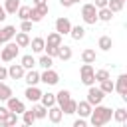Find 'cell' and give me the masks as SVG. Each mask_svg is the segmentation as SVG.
<instances>
[{
    "mask_svg": "<svg viewBox=\"0 0 127 127\" xmlns=\"http://www.w3.org/2000/svg\"><path fill=\"white\" fill-rule=\"evenodd\" d=\"M69 36H71L75 42L83 40V38H85V28H83V26H79V24H77V26H71V30H69Z\"/></svg>",
    "mask_w": 127,
    "mask_h": 127,
    "instance_id": "cell-23",
    "label": "cell"
},
{
    "mask_svg": "<svg viewBox=\"0 0 127 127\" xmlns=\"http://www.w3.org/2000/svg\"><path fill=\"white\" fill-rule=\"evenodd\" d=\"M8 77V67H4V65H0V81H4Z\"/></svg>",
    "mask_w": 127,
    "mask_h": 127,
    "instance_id": "cell-43",
    "label": "cell"
},
{
    "mask_svg": "<svg viewBox=\"0 0 127 127\" xmlns=\"http://www.w3.org/2000/svg\"><path fill=\"white\" fill-rule=\"evenodd\" d=\"M77 2H79V0H73V4H77Z\"/></svg>",
    "mask_w": 127,
    "mask_h": 127,
    "instance_id": "cell-48",
    "label": "cell"
},
{
    "mask_svg": "<svg viewBox=\"0 0 127 127\" xmlns=\"http://www.w3.org/2000/svg\"><path fill=\"white\" fill-rule=\"evenodd\" d=\"M18 6H20V0H4V10H6V14H16Z\"/></svg>",
    "mask_w": 127,
    "mask_h": 127,
    "instance_id": "cell-34",
    "label": "cell"
},
{
    "mask_svg": "<svg viewBox=\"0 0 127 127\" xmlns=\"http://www.w3.org/2000/svg\"><path fill=\"white\" fill-rule=\"evenodd\" d=\"M24 95H26V99H28V101L36 103V101H40V97H42V89H40L38 85H28V87H26V91H24Z\"/></svg>",
    "mask_w": 127,
    "mask_h": 127,
    "instance_id": "cell-12",
    "label": "cell"
},
{
    "mask_svg": "<svg viewBox=\"0 0 127 127\" xmlns=\"http://www.w3.org/2000/svg\"><path fill=\"white\" fill-rule=\"evenodd\" d=\"M24 73H26V69L22 67V64H12L8 67V77L10 79H22Z\"/></svg>",
    "mask_w": 127,
    "mask_h": 127,
    "instance_id": "cell-13",
    "label": "cell"
},
{
    "mask_svg": "<svg viewBox=\"0 0 127 127\" xmlns=\"http://www.w3.org/2000/svg\"><path fill=\"white\" fill-rule=\"evenodd\" d=\"M14 34H16V28H14V26H4V28H0V40H2V44L14 40Z\"/></svg>",
    "mask_w": 127,
    "mask_h": 127,
    "instance_id": "cell-16",
    "label": "cell"
},
{
    "mask_svg": "<svg viewBox=\"0 0 127 127\" xmlns=\"http://www.w3.org/2000/svg\"><path fill=\"white\" fill-rule=\"evenodd\" d=\"M113 83H115V89L113 91H117L123 99H127V73H121L117 77V81H113Z\"/></svg>",
    "mask_w": 127,
    "mask_h": 127,
    "instance_id": "cell-10",
    "label": "cell"
},
{
    "mask_svg": "<svg viewBox=\"0 0 127 127\" xmlns=\"http://www.w3.org/2000/svg\"><path fill=\"white\" fill-rule=\"evenodd\" d=\"M14 42L18 44V48H28V46H30V36H28V32H16V34H14Z\"/></svg>",
    "mask_w": 127,
    "mask_h": 127,
    "instance_id": "cell-17",
    "label": "cell"
},
{
    "mask_svg": "<svg viewBox=\"0 0 127 127\" xmlns=\"http://www.w3.org/2000/svg\"><path fill=\"white\" fill-rule=\"evenodd\" d=\"M81 20H83L85 24H89V26H93V24L99 22V20H97V8L93 6V2L81 6Z\"/></svg>",
    "mask_w": 127,
    "mask_h": 127,
    "instance_id": "cell-3",
    "label": "cell"
},
{
    "mask_svg": "<svg viewBox=\"0 0 127 127\" xmlns=\"http://www.w3.org/2000/svg\"><path fill=\"white\" fill-rule=\"evenodd\" d=\"M123 6H125V2H121V0H107V8H109L113 14L121 12V10H123Z\"/></svg>",
    "mask_w": 127,
    "mask_h": 127,
    "instance_id": "cell-36",
    "label": "cell"
},
{
    "mask_svg": "<svg viewBox=\"0 0 127 127\" xmlns=\"http://www.w3.org/2000/svg\"><path fill=\"white\" fill-rule=\"evenodd\" d=\"M6 18H8V14H6V10H4V6L0 4V22H4Z\"/></svg>",
    "mask_w": 127,
    "mask_h": 127,
    "instance_id": "cell-46",
    "label": "cell"
},
{
    "mask_svg": "<svg viewBox=\"0 0 127 127\" xmlns=\"http://www.w3.org/2000/svg\"><path fill=\"white\" fill-rule=\"evenodd\" d=\"M75 113H79V117H89V113H91V105L83 99V101H77V107H75Z\"/></svg>",
    "mask_w": 127,
    "mask_h": 127,
    "instance_id": "cell-21",
    "label": "cell"
},
{
    "mask_svg": "<svg viewBox=\"0 0 127 127\" xmlns=\"http://www.w3.org/2000/svg\"><path fill=\"white\" fill-rule=\"evenodd\" d=\"M103 97H105V93H103L99 87H95V85H89V87H87V99H85V101H87L91 107H93V105H99V103L103 101Z\"/></svg>",
    "mask_w": 127,
    "mask_h": 127,
    "instance_id": "cell-6",
    "label": "cell"
},
{
    "mask_svg": "<svg viewBox=\"0 0 127 127\" xmlns=\"http://www.w3.org/2000/svg\"><path fill=\"white\" fill-rule=\"evenodd\" d=\"M60 4H62L64 8H71V6H73V0H60Z\"/></svg>",
    "mask_w": 127,
    "mask_h": 127,
    "instance_id": "cell-45",
    "label": "cell"
},
{
    "mask_svg": "<svg viewBox=\"0 0 127 127\" xmlns=\"http://www.w3.org/2000/svg\"><path fill=\"white\" fill-rule=\"evenodd\" d=\"M121 2H127V0H121Z\"/></svg>",
    "mask_w": 127,
    "mask_h": 127,
    "instance_id": "cell-50",
    "label": "cell"
},
{
    "mask_svg": "<svg viewBox=\"0 0 127 127\" xmlns=\"http://www.w3.org/2000/svg\"><path fill=\"white\" fill-rule=\"evenodd\" d=\"M32 20H22V24H20V32H32Z\"/></svg>",
    "mask_w": 127,
    "mask_h": 127,
    "instance_id": "cell-40",
    "label": "cell"
},
{
    "mask_svg": "<svg viewBox=\"0 0 127 127\" xmlns=\"http://www.w3.org/2000/svg\"><path fill=\"white\" fill-rule=\"evenodd\" d=\"M40 81L46 83V85H56V83L60 81V73H58L56 69L48 67V69H44V71L40 73Z\"/></svg>",
    "mask_w": 127,
    "mask_h": 127,
    "instance_id": "cell-7",
    "label": "cell"
},
{
    "mask_svg": "<svg viewBox=\"0 0 127 127\" xmlns=\"http://www.w3.org/2000/svg\"><path fill=\"white\" fill-rule=\"evenodd\" d=\"M0 48H2V40H0Z\"/></svg>",
    "mask_w": 127,
    "mask_h": 127,
    "instance_id": "cell-49",
    "label": "cell"
},
{
    "mask_svg": "<svg viewBox=\"0 0 127 127\" xmlns=\"http://www.w3.org/2000/svg\"><path fill=\"white\" fill-rule=\"evenodd\" d=\"M10 95H12V87H10L8 83L0 81V101H6Z\"/></svg>",
    "mask_w": 127,
    "mask_h": 127,
    "instance_id": "cell-37",
    "label": "cell"
},
{
    "mask_svg": "<svg viewBox=\"0 0 127 127\" xmlns=\"http://www.w3.org/2000/svg\"><path fill=\"white\" fill-rule=\"evenodd\" d=\"M111 107H105V105H93L91 107V113H89V123L93 125V127H103V125H107L109 121H111Z\"/></svg>",
    "mask_w": 127,
    "mask_h": 127,
    "instance_id": "cell-1",
    "label": "cell"
},
{
    "mask_svg": "<svg viewBox=\"0 0 127 127\" xmlns=\"http://www.w3.org/2000/svg\"><path fill=\"white\" fill-rule=\"evenodd\" d=\"M93 71H95V69H93V65H91V64H83V65L79 67V79H81V83H83V85H87V87H89V85H93V83H95Z\"/></svg>",
    "mask_w": 127,
    "mask_h": 127,
    "instance_id": "cell-5",
    "label": "cell"
},
{
    "mask_svg": "<svg viewBox=\"0 0 127 127\" xmlns=\"http://www.w3.org/2000/svg\"><path fill=\"white\" fill-rule=\"evenodd\" d=\"M32 111H34L36 119H46V115H48V107H44L40 101H36V105L32 107Z\"/></svg>",
    "mask_w": 127,
    "mask_h": 127,
    "instance_id": "cell-30",
    "label": "cell"
},
{
    "mask_svg": "<svg viewBox=\"0 0 127 127\" xmlns=\"http://www.w3.org/2000/svg\"><path fill=\"white\" fill-rule=\"evenodd\" d=\"M20 64H22V67H24V69H32V67L36 65V58H34L32 54H26V56H22Z\"/></svg>",
    "mask_w": 127,
    "mask_h": 127,
    "instance_id": "cell-31",
    "label": "cell"
},
{
    "mask_svg": "<svg viewBox=\"0 0 127 127\" xmlns=\"http://www.w3.org/2000/svg\"><path fill=\"white\" fill-rule=\"evenodd\" d=\"M85 125H87V119L85 117H79V119L73 121V127H85Z\"/></svg>",
    "mask_w": 127,
    "mask_h": 127,
    "instance_id": "cell-42",
    "label": "cell"
},
{
    "mask_svg": "<svg viewBox=\"0 0 127 127\" xmlns=\"http://www.w3.org/2000/svg\"><path fill=\"white\" fill-rule=\"evenodd\" d=\"M111 18H113V12L105 6V8H97V20H101V22H111Z\"/></svg>",
    "mask_w": 127,
    "mask_h": 127,
    "instance_id": "cell-27",
    "label": "cell"
},
{
    "mask_svg": "<svg viewBox=\"0 0 127 127\" xmlns=\"http://www.w3.org/2000/svg\"><path fill=\"white\" fill-rule=\"evenodd\" d=\"M16 123H18V113L10 111V113H8V117H6V119L0 123V127H14Z\"/></svg>",
    "mask_w": 127,
    "mask_h": 127,
    "instance_id": "cell-33",
    "label": "cell"
},
{
    "mask_svg": "<svg viewBox=\"0 0 127 127\" xmlns=\"http://www.w3.org/2000/svg\"><path fill=\"white\" fill-rule=\"evenodd\" d=\"M71 56H73V50H71L69 46L62 44V46H60V50H58V58H60L62 62H69V60H71Z\"/></svg>",
    "mask_w": 127,
    "mask_h": 127,
    "instance_id": "cell-19",
    "label": "cell"
},
{
    "mask_svg": "<svg viewBox=\"0 0 127 127\" xmlns=\"http://www.w3.org/2000/svg\"><path fill=\"white\" fill-rule=\"evenodd\" d=\"M30 10H32V6H18L16 16H18L20 20H30Z\"/></svg>",
    "mask_w": 127,
    "mask_h": 127,
    "instance_id": "cell-38",
    "label": "cell"
},
{
    "mask_svg": "<svg viewBox=\"0 0 127 127\" xmlns=\"http://www.w3.org/2000/svg\"><path fill=\"white\" fill-rule=\"evenodd\" d=\"M93 77H95V81H103V79L109 77V71L107 69H95L93 71Z\"/></svg>",
    "mask_w": 127,
    "mask_h": 127,
    "instance_id": "cell-39",
    "label": "cell"
},
{
    "mask_svg": "<svg viewBox=\"0 0 127 127\" xmlns=\"http://www.w3.org/2000/svg\"><path fill=\"white\" fill-rule=\"evenodd\" d=\"M99 89H101V91H103L105 95L113 93V89H115V83H113V79H111V77H107V79L99 81Z\"/></svg>",
    "mask_w": 127,
    "mask_h": 127,
    "instance_id": "cell-25",
    "label": "cell"
},
{
    "mask_svg": "<svg viewBox=\"0 0 127 127\" xmlns=\"http://www.w3.org/2000/svg\"><path fill=\"white\" fill-rule=\"evenodd\" d=\"M42 2H48V0H32V6H36V4H42Z\"/></svg>",
    "mask_w": 127,
    "mask_h": 127,
    "instance_id": "cell-47",
    "label": "cell"
},
{
    "mask_svg": "<svg viewBox=\"0 0 127 127\" xmlns=\"http://www.w3.org/2000/svg\"><path fill=\"white\" fill-rule=\"evenodd\" d=\"M75 107H77V101L69 97V99L62 105V111H64V115H73V113H75Z\"/></svg>",
    "mask_w": 127,
    "mask_h": 127,
    "instance_id": "cell-26",
    "label": "cell"
},
{
    "mask_svg": "<svg viewBox=\"0 0 127 127\" xmlns=\"http://www.w3.org/2000/svg\"><path fill=\"white\" fill-rule=\"evenodd\" d=\"M18 54H20V48H18V44L16 42H6V44H2V48H0V60L2 62H12V60H16L18 58Z\"/></svg>",
    "mask_w": 127,
    "mask_h": 127,
    "instance_id": "cell-2",
    "label": "cell"
},
{
    "mask_svg": "<svg viewBox=\"0 0 127 127\" xmlns=\"http://www.w3.org/2000/svg\"><path fill=\"white\" fill-rule=\"evenodd\" d=\"M48 119H50V123H54V125H58L62 119H64V111H62V107L56 103V105H52V107H48V115H46Z\"/></svg>",
    "mask_w": 127,
    "mask_h": 127,
    "instance_id": "cell-9",
    "label": "cell"
},
{
    "mask_svg": "<svg viewBox=\"0 0 127 127\" xmlns=\"http://www.w3.org/2000/svg\"><path fill=\"white\" fill-rule=\"evenodd\" d=\"M44 46H46V40H44L42 36H36V38L30 40V48H32L34 54H42V52H44Z\"/></svg>",
    "mask_w": 127,
    "mask_h": 127,
    "instance_id": "cell-15",
    "label": "cell"
},
{
    "mask_svg": "<svg viewBox=\"0 0 127 127\" xmlns=\"http://www.w3.org/2000/svg\"><path fill=\"white\" fill-rule=\"evenodd\" d=\"M40 103L44 105V107H52V105H56V93H42V97H40Z\"/></svg>",
    "mask_w": 127,
    "mask_h": 127,
    "instance_id": "cell-29",
    "label": "cell"
},
{
    "mask_svg": "<svg viewBox=\"0 0 127 127\" xmlns=\"http://www.w3.org/2000/svg\"><path fill=\"white\" fill-rule=\"evenodd\" d=\"M95 60H97V54H95L93 48H85L81 52V62L83 64H95Z\"/></svg>",
    "mask_w": 127,
    "mask_h": 127,
    "instance_id": "cell-20",
    "label": "cell"
},
{
    "mask_svg": "<svg viewBox=\"0 0 127 127\" xmlns=\"http://www.w3.org/2000/svg\"><path fill=\"white\" fill-rule=\"evenodd\" d=\"M69 97H71L69 89H60V91L56 93V103H58V105L62 107V105H64V103H65V101H67Z\"/></svg>",
    "mask_w": 127,
    "mask_h": 127,
    "instance_id": "cell-32",
    "label": "cell"
},
{
    "mask_svg": "<svg viewBox=\"0 0 127 127\" xmlns=\"http://www.w3.org/2000/svg\"><path fill=\"white\" fill-rule=\"evenodd\" d=\"M28 85H38L40 83V71H36L34 67L32 69H26V73H24V77H22Z\"/></svg>",
    "mask_w": 127,
    "mask_h": 127,
    "instance_id": "cell-14",
    "label": "cell"
},
{
    "mask_svg": "<svg viewBox=\"0 0 127 127\" xmlns=\"http://www.w3.org/2000/svg\"><path fill=\"white\" fill-rule=\"evenodd\" d=\"M111 119L117 121V123H127V109H125V107H117V109L111 113Z\"/></svg>",
    "mask_w": 127,
    "mask_h": 127,
    "instance_id": "cell-22",
    "label": "cell"
},
{
    "mask_svg": "<svg viewBox=\"0 0 127 127\" xmlns=\"http://www.w3.org/2000/svg\"><path fill=\"white\" fill-rule=\"evenodd\" d=\"M6 107H8L10 111L18 113V115H22V113L26 111V105H24V101H22V99H16L14 95H10V97L6 99Z\"/></svg>",
    "mask_w": 127,
    "mask_h": 127,
    "instance_id": "cell-8",
    "label": "cell"
},
{
    "mask_svg": "<svg viewBox=\"0 0 127 127\" xmlns=\"http://www.w3.org/2000/svg\"><path fill=\"white\" fill-rule=\"evenodd\" d=\"M48 12H50L48 2L36 4V6H32V10H30V20H32L34 24H36V22H42V20H44V16H48Z\"/></svg>",
    "mask_w": 127,
    "mask_h": 127,
    "instance_id": "cell-4",
    "label": "cell"
},
{
    "mask_svg": "<svg viewBox=\"0 0 127 127\" xmlns=\"http://www.w3.org/2000/svg\"><path fill=\"white\" fill-rule=\"evenodd\" d=\"M8 113H10V109H8V107H4V105H0V123L8 117Z\"/></svg>",
    "mask_w": 127,
    "mask_h": 127,
    "instance_id": "cell-41",
    "label": "cell"
},
{
    "mask_svg": "<svg viewBox=\"0 0 127 127\" xmlns=\"http://www.w3.org/2000/svg\"><path fill=\"white\" fill-rule=\"evenodd\" d=\"M93 6L95 8H105L107 6V0H93Z\"/></svg>",
    "mask_w": 127,
    "mask_h": 127,
    "instance_id": "cell-44",
    "label": "cell"
},
{
    "mask_svg": "<svg viewBox=\"0 0 127 127\" xmlns=\"http://www.w3.org/2000/svg\"><path fill=\"white\" fill-rule=\"evenodd\" d=\"M22 121H24V125H34L38 119H36V115H34L32 109H26V111L22 113Z\"/></svg>",
    "mask_w": 127,
    "mask_h": 127,
    "instance_id": "cell-35",
    "label": "cell"
},
{
    "mask_svg": "<svg viewBox=\"0 0 127 127\" xmlns=\"http://www.w3.org/2000/svg\"><path fill=\"white\" fill-rule=\"evenodd\" d=\"M69 30H71V22H69V18L62 16V18L56 20V32H58V34L65 36V34H69Z\"/></svg>",
    "mask_w": 127,
    "mask_h": 127,
    "instance_id": "cell-11",
    "label": "cell"
},
{
    "mask_svg": "<svg viewBox=\"0 0 127 127\" xmlns=\"http://www.w3.org/2000/svg\"><path fill=\"white\" fill-rule=\"evenodd\" d=\"M62 34H58V32H52V34H48V38H46V46H52V48H58V46H62L64 42H62Z\"/></svg>",
    "mask_w": 127,
    "mask_h": 127,
    "instance_id": "cell-18",
    "label": "cell"
},
{
    "mask_svg": "<svg viewBox=\"0 0 127 127\" xmlns=\"http://www.w3.org/2000/svg\"><path fill=\"white\" fill-rule=\"evenodd\" d=\"M36 65H40L42 69H48V67L54 65V58H50L48 54H44V56H40V60H36Z\"/></svg>",
    "mask_w": 127,
    "mask_h": 127,
    "instance_id": "cell-28",
    "label": "cell"
},
{
    "mask_svg": "<svg viewBox=\"0 0 127 127\" xmlns=\"http://www.w3.org/2000/svg\"><path fill=\"white\" fill-rule=\"evenodd\" d=\"M97 48H99L101 52H109V50L113 48V40H111L109 36H101V38L97 40Z\"/></svg>",
    "mask_w": 127,
    "mask_h": 127,
    "instance_id": "cell-24",
    "label": "cell"
}]
</instances>
